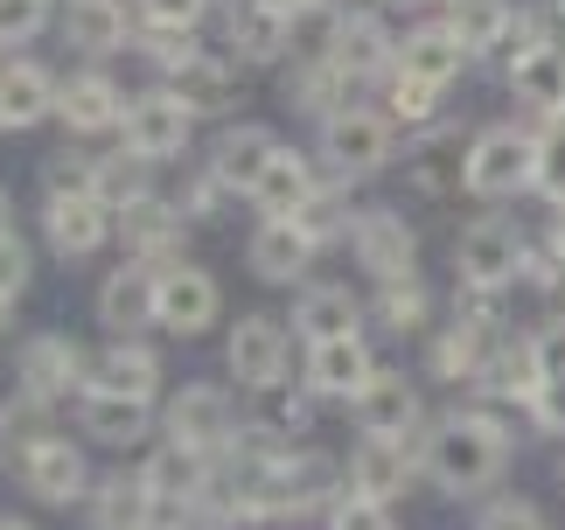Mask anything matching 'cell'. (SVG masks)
<instances>
[{
	"label": "cell",
	"mask_w": 565,
	"mask_h": 530,
	"mask_svg": "<svg viewBox=\"0 0 565 530\" xmlns=\"http://www.w3.org/2000/svg\"><path fill=\"white\" fill-rule=\"evenodd\" d=\"M419 468L440 496H482L503 481L510 468V418L489 412V405H454L440 418H426L419 433Z\"/></svg>",
	"instance_id": "1"
},
{
	"label": "cell",
	"mask_w": 565,
	"mask_h": 530,
	"mask_svg": "<svg viewBox=\"0 0 565 530\" xmlns=\"http://www.w3.org/2000/svg\"><path fill=\"white\" fill-rule=\"evenodd\" d=\"M315 153H321V168H329L335 182H371V174H384L398 161V119H391L384 105L350 98V105H335V113L321 119Z\"/></svg>",
	"instance_id": "2"
},
{
	"label": "cell",
	"mask_w": 565,
	"mask_h": 530,
	"mask_svg": "<svg viewBox=\"0 0 565 530\" xmlns=\"http://www.w3.org/2000/svg\"><path fill=\"white\" fill-rule=\"evenodd\" d=\"M461 189L475 203H516V195H531L537 189V126H516V119L482 126L468 140Z\"/></svg>",
	"instance_id": "3"
},
{
	"label": "cell",
	"mask_w": 565,
	"mask_h": 530,
	"mask_svg": "<svg viewBox=\"0 0 565 530\" xmlns=\"http://www.w3.org/2000/svg\"><path fill=\"white\" fill-rule=\"evenodd\" d=\"M161 433L175 439V447L210 454V460H231L237 447H245V418H237L224 384H182L161 405Z\"/></svg>",
	"instance_id": "4"
},
{
	"label": "cell",
	"mask_w": 565,
	"mask_h": 530,
	"mask_svg": "<svg viewBox=\"0 0 565 530\" xmlns=\"http://www.w3.org/2000/svg\"><path fill=\"white\" fill-rule=\"evenodd\" d=\"M524 258H531V237L510 224V216H475L454 237V279L461 286H489V294H510L524 286Z\"/></svg>",
	"instance_id": "5"
},
{
	"label": "cell",
	"mask_w": 565,
	"mask_h": 530,
	"mask_svg": "<svg viewBox=\"0 0 565 530\" xmlns=\"http://www.w3.org/2000/svg\"><path fill=\"white\" fill-rule=\"evenodd\" d=\"M42 237L56 258H92L119 237V203L105 189H42Z\"/></svg>",
	"instance_id": "6"
},
{
	"label": "cell",
	"mask_w": 565,
	"mask_h": 530,
	"mask_svg": "<svg viewBox=\"0 0 565 530\" xmlns=\"http://www.w3.org/2000/svg\"><path fill=\"white\" fill-rule=\"evenodd\" d=\"M195 140V113L168 92V84H147V92H134V105H126V126H119V147L134 153V161L147 168H168L182 161Z\"/></svg>",
	"instance_id": "7"
},
{
	"label": "cell",
	"mask_w": 565,
	"mask_h": 530,
	"mask_svg": "<svg viewBox=\"0 0 565 530\" xmlns=\"http://www.w3.org/2000/svg\"><path fill=\"white\" fill-rule=\"evenodd\" d=\"M224 370L237 378V391H279L294 370V336L279 315H237L224 336Z\"/></svg>",
	"instance_id": "8"
},
{
	"label": "cell",
	"mask_w": 565,
	"mask_h": 530,
	"mask_svg": "<svg viewBox=\"0 0 565 530\" xmlns=\"http://www.w3.org/2000/svg\"><path fill=\"white\" fill-rule=\"evenodd\" d=\"M92 384V349L71 342L63 328H42L14 349V391L42 398V405H56V398H84Z\"/></svg>",
	"instance_id": "9"
},
{
	"label": "cell",
	"mask_w": 565,
	"mask_h": 530,
	"mask_svg": "<svg viewBox=\"0 0 565 530\" xmlns=\"http://www.w3.org/2000/svg\"><path fill=\"white\" fill-rule=\"evenodd\" d=\"M321 56H329L350 84H371V77H391V71H398V35L384 29V8H350V14L329 21Z\"/></svg>",
	"instance_id": "10"
},
{
	"label": "cell",
	"mask_w": 565,
	"mask_h": 530,
	"mask_svg": "<svg viewBox=\"0 0 565 530\" xmlns=\"http://www.w3.org/2000/svg\"><path fill=\"white\" fill-rule=\"evenodd\" d=\"M350 252L356 265L371 273L377 286H398V279H419V231L405 224L391 203H371L356 216V231H350Z\"/></svg>",
	"instance_id": "11"
},
{
	"label": "cell",
	"mask_w": 565,
	"mask_h": 530,
	"mask_svg": "<svg viewBox=\"0 0 565 530\" xmlns=\"http://www.w3.org/2000/svg\"><path fill=\"white\" fill-rule=\"evenodd\" d=\"M98 321H105V336H147V328H161V265L119 258L98 279Z\"/></svg>",
	"instance_id": "12"
},
{
	"label": "cell",
	"mask_w": 565,
	"mask_h": 530,
	"mask_svg": "<svg viewBox=\"0 0 565 530\" xmlns=\"http://www.w3.org/2000/svg\"><path fill=\"white\" fill-rule=\"evenodd\" d=\"M350 412H356V433H371V439H412V433H426L419 378H405V370H391V363L371 370V384L356 391Z\"/></svg>",
	"instance_id": "13"
},
{
	"label": "cell",
	"mask_w": 565,
	"mask_h": 530,
	"mask_svg": "<svg viewBox=\"0 0 565 530\" xmlns=\"http://www.w3.org/2000/svg\"><path fill=\"white\" fill-rule=\"evenodd\" d=\"M189 245V210L175 195H134V203H119V252L126 258H147V265H175Z\"/></svg>",
	"instance_id": "14"
},
{
	"label": "cell",
	"mask_w": 565,
	"mask_h": 530,
	"mask_svg": "<svg viewBox=\"0 0 565 530\" xmlns=\"http://www.w3.org/2000/svg\"><path fill=\"white\" fill-rule=\"evenodd\" d=\"M126 105H134V92H126L113 71L84 63V71L63 77L56 119H63V132H77V140H98V132H119V126H126Z\"/></svg>",
	"instance_id": "15"
},
{
	"label": "cell",
	"mask_w": 565,
	"mask_h": 530,
	"mask_svg": "<svg viewBox=\"0 0 565 530\" xmlns=\"http://www.w3.org/2000/svg\"><path fill=\"white\" fill-rule=\"evenodd\" d=\"M216 321H224V286H216L203 265H189V258L161 265V336L195 342V336H210Z\"/></svg>",
	"instance_id": "16"
},
{
	"label": "cell",
	"mask_w": 565,
	"mask_h": 530,
	"mask_svg": "<svg viewBox=\"0 0 565 530\" xmlns=\"http://www.w3.org/2000/svg\"><path fill=\"white\" fill-rule=\"evenodd\" d=\"M287 147L273 126H258V119H237V126H216V140H210V153H203V168L224 182L231 195H252L258 189V174L273 168V153Z\"/></svg>",
	"instance_id": "17"
},
{
	"label": "cell",
	"mask_w": 565,
	"mask_h": 530,
	"mask_svg": "<svg viewBox=\"0 0 565 530\" xmlns=\"http://www.w3.org/2000/svg\"><path fill=\"white\" fill-rule=\"evenodd\" d=\"M342 475H350L342 489H356L371 502H398L412 489V475H426V468H419V447H412V439H371L363 433L350 447V460H342Z\"/></svg>",
	"instance_id": "18"
},
{
	"label": "cell",
	"mask_w": 565,
	"mask_h": 530,
	"mask_svg": "<svg viewBox=\"0 0 565 530\" xmlns=\"http://www.w3.org/2000/svg\"><path fill=\"white\" fill-rule=\"evenodd\" d=\"M84 391H113V398H140V405H161L168 370L140 336H113L105 349H92V384Z\"/></svg>",
	"instance_id": "19"
},
{
	"label": "cell",
	"mask_w": 565,
	"mask_h": 530,
	"mask_svg": "<svg viewBox=\"0 0 565 530\" xmlns=\"http://www.w3.org/2000/svg\"><path fill=\"white\" fill-rule=\"evenodd\" d=\"M371 342L363 336H342V342H308V357H300V391L329 398V405H356V391L371 384Z\"/></svg>",
	"instance_id": "20"
},
{
	"label": "cell",
	"mask_w": 565,
	"mask_h": 530,
	"mask_svg": "<svg viewBox=\"0 0 565 530\" xmlns=\"http://www.w3.org/2000/svg\"><path fill=\"white\" fill-rule=\"evenodd\" d=\"M14 481L42 502V510H71V502L92 496V460H84L77 439H63V433H56V439H42V447L29 454V468H21Z\"/></svg>",
	"instance_id": "21"
},
{
	"label": "cell",
	"mask_w": 565,
	"mask_h": 530,
	"mask_svg": "<svg viewBox=\"0 0 565 530\" xmlns=\"http://www.w3.org/2000/svg\"><path fill=\"white\" fill-rule=\"evenodd\" d=\"M315 258H321V245L294 224V216H258V231L245 237V265L266 286H300Z\"/></svg>",
	"instance_id": "22"
},
{
	"label": "cell",
	"mask_w": 565,
	"mask_h": 530,
	"mask_svg": "<svg viewBox=\"0 0 565 530\" xmlns=\"http://www.w3.org/2000/svg\"><path fill=\"white\" fill-rule=\"evenodd\" d=\"M294 8H279V0H231L224 14V42L237 63H279L294 50Z\"/></svg>",
	"instance_id": "23"
},
{
	"label": "cell",
	"mask_w": 565,
	"mask_h": 530,
	"mask_svg": "<svg viewBox=\"0 0 565 530\" xmlns=\"http://www.w3.org/2000/svg\"><path fill=\"white\" fill-rule=\"evenodd\" d=\"M537 384H545V378H537V357H531V336L524 342H495L489 349V363H482V378H475L468 384V398H475V405H489V412H531L537 405Z\"/></svg>",
	"instance_id": "24"
},
{
	"label": "cell",
	"mask_w": 565,
	"mask_h": 530,
	"mask_svg": "<svg viewBox=\"0 0 565 530\" xmlns=\"http://www.w3.org/2000/svg\"><path fill=\"white\" fill-rule=\"evenodd\" d=\"M468 42L454 35V21L447 14H426V21H412V29L398 35V71L405 77H426V84H447L454 92V77L468 71Z\"/></svg>",
	"instance_id": "25"
},
{
	"label": "cell",
	"mask_w": 565,
	"mask_h": 530,
	"mask_svg": "<svg viewBox=\"0 0 565 530\" xmlns=\"http://www.w3.org/2000/svg\"><path fill=\"white\" fill-rule=\"evenodd\" d=\"M495 342H503V328H489V321H475V315H461V307H454V321H447L440 336H433V349H426V378H440V384H475Z\"/></svg>",
	"instance_id": "26"
},
{
	"label": "cell",
	"mask_w": 565,
	"mask_h": 530,
	"mask_svg": "<svg viewBox=\"0 0 565 530\" xmlns=\"http://www.w3.org/2000/svg\"><path fill=\"white\" fill-rule=\"evenodd\" d=\"M56 35L71 42L77 56H119L126 42H134V14H126V0H63L56 8Z\"/></svg>",
	"instance_id": "27"
},
{
	"label": "cell",
	"mask_w": 565,
	"mask_h": 530,
	"mask_svg": "<svg viewBox=\"0 0 565 530\" xmlns=\"http://www.w3.org/2000/svg\"><path fill=\"white\" fill-rule=\"evenodd\" d=\"M363 321H371V300H356L350 286H335V279L300 286V300H294V336H300V342H342V336H363Z\"/></svg>",
	"instance_id": "28"
},
{
	"label": "cell",
	"mask_w": 565,
	"mask_h": 530,
	"mask_svg": "<svg viewBox=\"0 0 565 530\" xmlns=\"http://www.w3.org/2000/svg\"><path fill=\"white\" fill-rule=\"evenodd\" d=\"M168 92H175L195 119H224L231 105H237V56H216V50H195L182 71H168L161 77Z\"/></svg>",
	"instance_id": "29"
},
{
	"label": "cell",
	"mask_w": 565,
	"mask_h": 530,
	"mask_svg": "<svg viewBox=\"0 0 565 530\" xmlns=\"http://www.w3.org/2000/svg\"><path fill=\"white\" fill-rule=\"evenodd\" d=\"M56 98H63V77L42 71L35 56H8L0 63V105H8V132H29L42 119H56Z\"/></svg>",
	"instance_id": "30"
},
{
	"label": "cell",
	"mask_w": 565,
	"mask_h": 530,
	"mask_svg": "<svg viewBox=\"0 0 565 530\" xmlns=\"http://www.w3.org/2000/svg\"><path fill=\"white\" fill-rule=\"evenodd\" d=\"M503 77H510V98H516V113H531L537 126L565 113V42H545V50L516 56Z\"/></svg>",
	"instance_id": "31"
},
{
	"label": "cell",
	"mask_w": 565,
	"mask_h": 530,
	"mask_svg": "<svg viewBox=\"0 0 565 530\" xmlns=\"http://www.w3.org/2000/svg\"><path fill=\"white\" fill-rule=\"evenodd\" d=\"M321 195V174H315V161L300 147H279L273 153V168L258 174V189L245 195V203L258 210V216H300Z\"/></svg>",
	"instance_id": "32"
},
{
	"label": "cell",
	"mask_w": 565,
	"mask_h": 530,
	"mask_svg": "<svg viewBox=\"0 0 565 530\" xmlns=\"http://www.w3.org/2000/svg\"><path fill=\"white\" fill-rule=\"evenodd\" d=\"M77 433L98 439V447H140V439L154 433V405L113 398V391H84L77 398Z\"/></svg>",
	"instance_id": "33"
},
{
	"label": "cell",
	"mask_w": 565,
	"mask_h": 530,
	"mask_svg": "<svg viewBox=\"0 0 565 530\" xmlns=\"http://www.w3.org/2000/svg\"><path fill=\"white\" fill-rule=\"evenodd\" d=\"M140 481L154 489V502H195V496H210L216 460L195 454V447H175V439H161V447L140 460Z\"/></svg>",
	"instance_id": "34"
},
{
	"label": "cell",
	"mask_w": 565,
	"mask_h": 530,
	"mask_svg": "<svg viewBox=\"0 0 565 530\" xmlns=\"http://www.w3.org/2000/svg\"><path fill=\"white\" fill-rule=\"evenodd\" d=\"M84 510H92V530H154L161 502L140 475H105V481H92Z\"/></svg>",
	"instance_id": "35"
},
{
	"label": "cell",
	"mask_w": 565,
	"mask_h": 530,
	"mask_svg": "<svg viewBox=\"0 0 565 530\" xmlns=\"http://www.w3.org/2000/svg\"><path fill=\"white\" fill-rule=\"evenodd\" d=\"M42 439H56L50 405H42V398H29V391L0 398V475H21Z\"/></svg>",
	"instance_id": "36"
},
{
	"label": "cell",
	"mask_w": 565,
	"mask_h": 530,
	"mask_svg": "<svg viewBox=\"0 0 565 530\" xmlns=\"http://www.w3.org/2000/svg\"><path fill=\"white\" fill-rule=\"evenodd\" d=\"M447 21L454 35L468 42V56H510V35H516V8L510 0H447Z\"/></svg>",
	"instance_id": "37"
},
{
	"label": "cell",
	"mask_w": 565,
	"mask_h": 530,
	"mask_svg": "<svg viewBox=\"0 0 565 530\" xmlns=\"http://www.w3.org/2000/svg\"><path fill=\"white\" fill-rule=\"evenodd\" d=\"M350 92H356V84L342 77L321 50H308V56L287 71V105H294V113H308V119H329L335 105H350Z\"/></svg>",
	"instance_id": "38"
},
{
	"label": "cell",
	"mask_w": 565,
	"mask_h": 530,
	"mask_svg": "<svg viewBox=\"0 0 565 530\" xmlns=\"http://www.w3.org/2000/svg\"><path fill=\"white\" fill-rule=\"evenodd\" d=\"M384 113L398 119L405 132H426V126L447 119V84H426V77L391 71V77H384Z\"/></svg>",
	"instance_id": "39"
},
{
	"label": "cell",
	"mask_w": 565,
	"mask_h": 530,
	"mask_svg": "<svg viewBox=\"0 0 565 530\" xmlns=\"http://www.w3.org/2000/svg\"><path fill=\"white\" fill-rule=\"evenodd\" d=\"M308 418H315V391L294 398L287 384H279V391H258V412L245 418V433H258L266 447H287L294 433H308Z\"/></svg>",
	"instance_id": "40"
},
{
	"label": "cell",
	"mask_w": 565,
	"mask_h": 530,
	"mask_svg": "<svg viewBox=\"0 0 565 530\" xmlns=\"http://www.w3.org/2000/svg\"><path fill=\"white\" fill-rule=\"evenodd\" d=\"M371 321L384 328V336H419V328L433 321V300L419 279H398V286H377L371 294Z\"/></svg>",
	"instance_id": "41"
},
{
	"label": "cell",
	"mask_w": 565,
	"mask_h": 530,
	"mask_svg": "<svg viewBox=\"0 0 565 530\" xmlns=\"http://www.w3.org/2000/svg\"><path fill=\"white\" fill-rule=\"evenodd\" d=\"M356 216H363V210L350 203V189H329V182H321V195H315V203H308V210H300V216H294V224H300V231H308V237H315V245H321V252H329V245H350V231H356Z\"/></svg>",
	"instance_id": "42"
},
{
	"label": "cell",
	"mask_w": 565,
	"mask_h": 530,
	"mask_svg": "<svg viewBox=\"0 0 565 530\" xmlns=\"http://www.w3.org/2000/svg\"><path fill=\"white\" fill-rule=\"evenodd\" d=\"M537 195L565 210V113L537 126Z\"/></svg>",
	"instance_id": "43"
},
{
	"label": "cell",
	"mask_w": 565,
	"mask_h": 530,
	"mask_svg": "<svg viewBox=\"0 0 565 530\" xmlns=\"http://www.w3.org/2000/svg\"><path fill=\"white\" fill-rule=\"evenodd\" d=\"M56 8H63V0H0V50L14 56L21 42H35L56 21Z\"/></svg>",
	"instance_id": "44"
},
{
	"label": "cell",
	"mask_w": 565,
	"mask_h": 530,
	"mask_svg": "<svg viewBox=\"0 0 565 530\" xmlns=\"http://www.w3.org/2000/svg\"><path fill=\"white\" fill-rule=\"evenodd\" d=\"M98 189L113 195V203H134V195H147V161H134V153H98Z\"/></svg>",
	"instance_id": "45"
},
{
	"label": "cell",
	"mask_w": 565,
	"mask_h": 530,
	"mask_svg": "<svg viewBox=\"0 0 565 530\" xmlns=\"http://www.w3.org/2000/svg\"><path fill=\"white\" fill-rule=\"evenodd\" d=\"M475 530H552V523H545V510H537L531 496H495V502H482Z\"/></svg>",
	"instance_id": "46"
},
{
	"label": "cell",
	"mask_w": 565,
	"mask_h": 530,
	"mask_svg": "<svg viewBox=\"0 0 565 530\" xmlns=\"http://www.w3.org/2000/svg\"><path fill=\"white\" fill-rule=\"evenodd\" d=\"M329 530H398V517H391V502H371V496L342 489V502L329 510Z\"/></svg>",
	"instance_id": "47"
},
{
	"label": "cell",
	"mask_w": 565,
	"mask_h": 530,
	"mask_svg": "<svg viewBox=\"0 0 565 530\" xmlns=\"http://www.w3.org/2000/svg\"><path fill=\"white\" fill-rule=\"evenodd\" d=\"M140 29H203L210 0H134Z\"/></svg>",
	"instance_id": "48"
},
{
	"label": "cell",
	"mask_w": 565,
	"mask_h": 530,
	"mask_svg": "<svg viewBox=\"0 0 565 530\" xmlns=\"http://www.w3.org/2000/svg\"><path fill=\"white\" fill-rule=\"evenodd\" d=\"M29 279H35V258H29V245L8 231V237H0V300H21V294H29Z\"/></svg>",
	"instance_id": "49"
},
{
	"label": "cell",
	"mask_w": 565,
	"mask_h": 530,
	"mask_svg": "<svg viewBox=\"0 0 565 530\" xmlns=\"http://www.w3.org/2000/svg\"><path fill=\"white\" fill-rule=\"evenodd\" d=\"M531 357H537V378H565V315H545L531 328Z\"/></svg>",
	"instance_id": "50"
},
{
	"label": "cell",
	"mask_w": 565,
	"mask_h": 530,
	"mask_svg": "<svg viewBox=\"0 0 565 530\" xmlns=\"http://www.w3.org/2000/svg\"><path fill=\"white\" fill-rule=\"evenodd\" d=\"M531 426H537V433H552V439H565V378H545V384H537Z\"/></svg>",
	"instance_id": "51"
},
{
	"label": "cell",
	"mask_w": 565,
	"mask_h": 530,
	"mask_svg": "<svg viewBox=\"0 0 565 530\" xmlns=\"http://www.w3.org/2000/svg\"><path fill=\"white\" fill-rule=\"evenodd\" d=\"M524 286H531V294H558V286H565V258H558L552 245H531V258H524Z\"/></svg>",
	"instance_id": "52"
},
{
	"label": "cell",
	"mask_w": 565,
	"mask_h": 530,
	"mask_svg": "<svg viewBox=\"0 0 565 530\" xmlns=\"http://www.w3.org/2000/svg\"><path fill=\"white\" fill-rule=\"evenodd\" d=\"M224 195H231V189H224V182H216V174L203 168V174L189 182V195H175V203H182L189 216H216V210H224Z\"/></svg>",
	"instance_id": "53"
},
{
	"label": "cell",
	"mask_w": 565,
	"mask_h": 530,
	"mask_svg": "<svg viewBox=\"0 0 565 530\" xmlns=\"http://www.w3.org/2000/svg\"><path fill=\"white\" fill-rule=\"evenodd\" d=\"M371 8H384V14H426V8H440V0H371Z\"/></svg>",
	"instance_id": "54"
},
{
	"label": "cell",
	"mask_w": 565,
	"mask_h": 530,
	"mask_svg": "<svg viewBox=\"0 0 565 530\" xmlns=\"http://www.w3.org/2000/svg\"><path fill=\"white\" fill-rule=\"evenodd\" d=\"M545 245H552V252L565 258V210H552V231H545Z\"/></svg>",
	"instance_id": "55"
},
{
	"label": "cell",
	"mask_w": 565,
	"mask_h": 530,
	"mask_svg": "<svg viewBox=\"0 0 565 530\" xmlns=\"http://www.w3.org/2000/svg\"><path fill=\"white\" fill-rule=\"evenodd\" d=\"M279 8H294V14H321V8H335V0H279Z\"/></svg>",
	"instance_id": "56"
},
{
	"label": "cell",
	"mask_w": 565,
	"mask_h": 530,
	"mask_svg": "<svg viewBox=\"0 0 565 530\" xmlns=\"http://www.w3.org/2000/svg\"><path fill=\"white\" fill-rule=\"evenodd\" d=\"M8 231H14V195L0 189V237H8Z\"/></svg>",
	"instance_id": "57"
},
{
	"label": "cell",
	"mask_w": 565,
	"mask_h": 530,
	"mask_svg": "<svg viewBox=\"0 0 565 530\" xmlns=\"http://www.w3.org/2000/svg\"><path fill=\"white\" fill-rule=\"evenodd\" d=\"M14 336V300H0V342Z\"/></svg>",
	"instance_id": "58"
},
{
	"label": "cell",
	"mask_w": 565,
	"mask_h": 530,
	"mask_svg": "<svg viewBox=\"0 0 565 530\" xmlns=\"http://www.w3.org/2000/svg\"><path fill=\"white\" fill-rule=\"evenodd\" d=\"M0 530H35V523L29 517H0Z\"/></svg>",
	"instance_id": "59"
},
{
	"label": "cell",
	"mask_w": 565,
	"mask_h": 530,
	"mask_svg": "<svg viewBox=\"0 0 565 530\" xmlns=\"http://www.w3.org/2000/svg\"><path fill=\"white\" fill-rule=\"evenodd\" d=\"M0 132H8V105H0Z\"/></svg>",
	"instance_id": "60"
},
{
	"label": "cell",
	"mask_w": 565,
	"mask_h": 530,
	"mask_svg": "<svg viewBox=\"0 0 565 530\" xmlns=\"http://www.w3.org/2000/svg\"><path fill=\"white\" fill-rule=\"evenodd\" d=\"M0 63H8V50H0Z\"/></svg>",
	"instance_id": "61"
},
{
	"label": "cell",
	"mask_w": 565,
	"mask_h": 530,
	"mask_svg": "<svg viewBox=\"0 0 565 530\" xmlns=\"http://www.w3.org/2000/svg\"><path fill=\"white\" fill-rule=\"evenodd\" d=\"M558 475H565V460H558Z\"/></svg>",
	"instance_id": "62"
}]
</instances>
